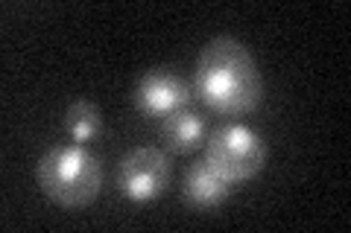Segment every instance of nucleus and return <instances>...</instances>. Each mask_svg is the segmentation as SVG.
Returning <instances> with one entry per match:
<instances>
[{
  "label": "nucleus",
  "mask_w": 351,
  "mask_h": 233,
  "mask_svg": "<svg viewBox=\"0 0 351 233\" xmlns=\"http://www.w3.org/2000/svg\"><path fill=\"white\" fill-rule=\"evenodd\" d=\"M196 94L223 117H243L261 105L263 79L252 53L234 38H214L196 59Z\"/></svg>",
  "instance_id": "nucleus-1"
},
{
  "label": "nucleus",
  "mask_w": 351,
  "mask_h": 233,
  "mask_svg": "<svg viewBox=\"0 0 351 233\" xmlns=\"http://www.w3.org/2000/svg\"><path fill=\"white\" fill-rule=\"evenodd\" d=\"M38 187L53 204L64 210H80L94 204L103 190V163L100 158L73 143V146H53L38 161Z\"/></svg>",
  "instance_id": "nucleus-2"
},
{
  "label": "nucleus",
  "mask_w": 351,
  "mask_h": 233,
  "mask_svg": "<svg viewBox=\"0 0 351 233\" xmlns=\"http://www.w3.org/2000/svg\"><path fill=\"white\" fill-rule=\"evenodd\" d=\"M205 163L228 184H243L261 175L267 163V146L249 126L226 123L205 140Z\"/></svg>",
  "instance_id": "nucleus-3"
},
{
  "label": "nucleus",
  "mask_w": 351,
  "mask_h": 233,
  "mask_svg": "<svg viewBox=\"0 0 351 233\" xmlns=\"http://www.w3.org/2000/svg\"><path fill=\"white\" fill-rule=\"evenodd\" d=\"M170 158L156 146H138L123 154L117 169L120 195L135 204H147L170 187Z\"/></svg>",
  "instance_id": "nucleus-4"
},
{
  "label": "nucleus",
  "mask_w": 351,
  "mask_h": 233,
  "mask_svg": "<svg viewBox=\"0 0 351 233\" xmlns=\"http://www.w3.org/2000/svg\"><path fill=\"white\" fill-rule=\"evenodd\" d=\"M191 99V87L182 76L170 70H149L144 79L138 82L135 105L144 117H170L173 111H182Z\"/></svg>",
  "instance_id": "nucleus-5"
},
{
  "label": "nucleus",
  "mask_w": 351,
  "mask_h": 233,
  "mask_svg": "<svg viewBox=\"0 0 351 233\" xmlns=\"http://www.w3.org/2000/svg\"><path fill=\"white\" fill-rule=\"evenodd\" d=\"M232 187L223 175L214 172L211 166L205 161L193 163L188 175H184V198H188V204L196 207V210H211L217 204H223L228 195H232Z\"/></svg>",
  "instance_id": "nucleus-6"
},
{
  "label": "nucleus",
  "mask_w": 351,
  "mask_h": 233,
  "mask_svg": "<svg viewBox=\"0 0 351 233\" xmlns=\"http://www.w3.org/2000/svg\"><path fill=\"white\" fill-rule=\"evenodd\" d=\"M161 135H164V143H167L170 152L188 154L205 143V120L199 114H193V111H184V108L173 111L161 128Z\"/></svg>",
  "instance_id": "nucleus-7"
},
{
  "label": "nucleus",
  "mask_w": 351,
  "mask_h": 233,
  "mask_svg": "<svg viewBox=\"0 0 351 233\" xmlns=\"http://www.w3.org/2000/svg\"><path fill=\"white\" fill-rule=\"evenodd\" d=\"M64 131L71 135L73 143H91L103 135V117H100V108L94 102H88V99H76L71 102L68 114H64Z\"/></svg>",
  "instance_id": "nucleus-8"
}]
</instances>
